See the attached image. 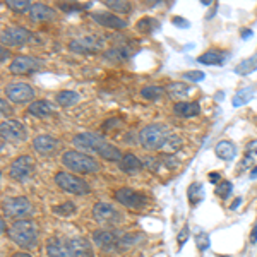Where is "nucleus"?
Wrapping results in <instances>:
<instances>
[{"label": "nucleus", "mask_w": 257, "mask_h": 257, "mask_svg": "<svg viewBox=\"0 0 257 257\" xmlns=\"http://www.w3.org/2000/svg\"><path fill=\"white\" fill-rule=\"evenodd\" d=\"M72 144L77 149H82V151L96 153L98 156L105 158L106 161H117L118 163L123 156L117 146H113L105 138H101L99 134H94V132H81V134L74 136Z\"/></svg>", "instance_id": "1"}, {"label": "nucleus", "mask_w": 257, "mask_h": 257, "mask_svg": "<svg viewBox=\"0 0 257 257\" xmlns=\"http://www.w3.org/2000/svg\"><path fill=\"white\" fill-rule=\"evenodd\" d=\"M132 55H134V50L128 48L127 45H118V47H113L105 52L106 59L113 60V62H123V60L131 59Z\"/></svg>", "instance_id": "23"}, {"label": "nucleus", "mask_w": 257, "mask_h": 257, "mask_svg": "<svg viewBox=\"0 0 257 257\" xmlns=\"http://www.w3.org/2000/svg\"><path fill=\"white\" fill-rule=\"evenodd\" d=\"M40 67H43V60L30 55H18L11 62L9 70L12 74H28L33 70H38Z\"/></svg>", "instance_id": "15"}, {"label": "nucleus", "mask_w": 257, "mask_h": 257, "mask_svg": "<svg viewBox=\"0 0 257 257\" xmlns=\"http://www.w3.org/2000/svg\"><path fill=\"white\" fill-rule=\"evenodd\" d=\"M202 185L201 184H192L189 187V190H187V197H189V202L192 206H196V204H199V202L202 201Z\"/></svg>", "instance_id": "34"}, {"label": "nucleus", "mask_w": 257, "mask_h": 257, "mask_svg": "<svg viewBox=\"0 0 257 257\" xmlns=\"http://www.w3.org/2000/svg\"><path fill=\"white\" fill-rule=\"evenodd\" d=\"M214 153H216L218 158H221L225 161H231L237 156V148H235V144L230 143V141H221V143L216 144Z\"/></svg>", "instance_id": "25"}, {"label": "nucleus", "mask_w": 257, "mask_h": 257, "mask_svg": "<svg viewBox=\"0 0 257 257\" xmlns=\"http://www.w3.org/2000/svg\"><path fill=\"white\" fill-rule=\"evenodd\" d=\"M53 213L59 214V216H70V214L76 213V204H74V202H70V201H67V202H64V204L53 208Z\"/></svg>", "instance_id": "36"}, {"label": "nucleus", "mask_w": 257, "mask_h": 257, "mask_svg": "<svg viewBox=\"0 0 257 257\" xmlns=\"http://www.w3.org/2000/svg\"><path fill=\"white\" fill-rule=\"evenodd\" d=\"M250 242L255 243L257 242V225L254 226V230H252V237H250Z\"/></svg>", "instance_id": "48"}, {"label": "nucleus", "mask_w": 257, "mask_h": 257, "mask_svg": "<svg viewBox=\"0 0 257 257\" xmlns=\"http://www.w3.org/2000/svg\"><path fill=\"white\" fill-rule=\"evenodd\" d=\"M91 7V2L86 4V6H79V4H60V9L65 12H72V11H84Z\"/></svg>", "instance_id": "41"}, {"label": "nucleus", "mask_w": 257, "mask_h": 257, "mask_svg": "<svg viewBox=\"0 0 257 257\" xmlns=\"http://www.w3.org/2000/svg\"><path fill=\"white\" fill-rule=\"evenodd\" d=\"M55 184L59 185L62 190L69 194H76V196H86V194L91 192L89 184H86L82 178L72 175V173L67 172H59L55 175Z\"/></svg>", "instance_id": "5"}, {"label": "nucleus", "mask_w": 257, "mask_h": 257, "mask_svg": "<svg viewBox=\"0 0 257 257\" xmlns=\"http://www.w3.org/2000/svg\"><path fill=\"white\" fill-rule=\"evenodd\" d=\"M9 238L21 248H31L38 242V228H36L35 221L18 219L9 228Z\"/></svg>", "instance_id": "2"}, {"label": "nucleus", "mask_w": 257, "mask_h": 257, "mask_svg": "<svg viewBox=\"0 0 257 257\" xmlns=\"http://www.w3.org/2000/svg\"><path fill=\"white\" fill-rule=\"evenodd\" d=\"M11 57V53H9V50H7L6 47H2V57H0V60L2 62H6L7 59Z\"/></svg>", "instance_id": "46"}, {"label": "nucleus", "mask_w": 257, "mask_h": 257, "mask_svg": "<svg viewBox=\"0 0 257 257\" xmlns=\"http://www.w3.org/2000/svg\"><path fill=\"white\" fill-rule=\"evenodd\" d=\"M136 30L139 33H143V35H151V33H155L156 30H160V23L155 18H143L138 21Z\"/></svg>", "instance_id": "28"}, {"label": "nucleus", "mask_w": 257, "mask_h": 257, "mask_svg": "<svg viewBox=\"0 0 257 257\" xmlns=\"http://www.w3.org/2000/svg\"><path fill=\"white\" fill-rule=\"evenodd\" d=\"M0 134L2 139L12 141V143H23L26 139V128L19 120H4L0 123Z\"/></svg>", "instance_id": "14"}, {"label": "nucleus", "mask_w": 257, "mask_h": 257, "mask_svg": "<svg viewBox=\"0 0 257 257\" xmlns=\"http://www.w3.org/2000/svg\"><path fill=\"white\" fill-rule=\"evenodd\" d=\"M225 60H226V53L219 52V50H211V52H206L201 57H197L199 64H204V65H221Z\"/></svg>", "instance_id": "26"}, {"label": "nucleus", "mask_w": 257, "mask_h": 257, "mask_svg": "<svg viewBox=\"0 0 257 257\" xmlns=\"http://www.w3.org/2000/svg\"><path fill=\"white\" fill-rule=\"evenodd\" d=\"M79 93H76V91H60L57 94V103L60 106H72L79 101Z\"/></svg>", "instance_id": "31"}, {"label": "nucleus", "mask_w": 257, "mask_h": 257, "mask_svg": "<svg viewBox=\"0 0 257 257\" xmlns=\"http://www.w3.org/2000/svg\"><path fill=\"white\" fill-rule=\"evenodd\" d=\"M196 243H197L199 250H206V248H209V237L206 233H197Z\"/></svg>", "instance_id": "40"}, {"label": "nucleus", "mask_w": 257, "mask_h": 257, "mask_svg": "<svg viewBox=\"0 0 257 257\" xmlns=\"http://www.w3.org/2000/svg\"><path fill=\"white\" fill-rule=\"evenodd\" d=\"M175 26H180V28H189L190 24H189V21H185V19H182V18H175L172 21Z\"/></svg>", "instance_id": "44"}, {"label": "nucleus", "mask_w": 257, "mask_h": 257, "mask_svg": "<svg viewBox=\"0 0 257 257\" xmlns=\"http://www.w3.org/2000/svg\"><path fill=\"white\" fill-rule=\"evenodd\" d=\"M6 96L12 103L23 105V103H28L35 98V89L30 84H26V82H12V84L6 88Z\"/></svg>", "instance_id": "13"}, {"label": "nucleus", "mask_w": 257, "mask_h": 257, "mask_svg": "<svg viewBox=\"0 0 257 257\" xmlns=\"http://www.w3.org/2000/svg\"><path fill=\"white\" fill-rule=\"evenodd\" d=\"M113 197L118 204L125 206V208H131V209H144L149 201L146 194L138 192V190H132L128 187H122V189L115 190Z\"/></svg>", "instance_id": "9"}, {"label": "nucleus", "mask_w": 257, "mask_h": 257, "mask_svg": "<svg viewBox=\"0 0 257 257\" xmlns=\"http://www.w3.org/2000/svg\"><path fill=\"white\" fill-rule=\"evenodd\" d=\"M0 108H2V115H4V117H9V115L12 113V106L9 105V103H7L6 98L0 99Z\"/></svg>", "instance_id": "42"}, {"label": "nucleus", "mask_w": 257, "mask_h": 257, "mask_svg": "<svg viewBox=\"0 0 257 257\" xmlns=\"http://www.w3.org/2000/svg\"><path fill=\"white\" fill-rule=\"evenodd\" d=\"M187 237H189V228L184 226V228H182V231H180V235H178V247L184 245V242L187 240Z\"/></svg>", "instance_id": "43"}, {"label": "nucleus", "mask_w": 257, "mask_h": 257, "mask_svg": "<svg viewBox=\"0 0 257 257\" xmlns=\"http://www.w3.org/2000/svg\"><path fill=\"white\" fill-rule=\"evenodd\" d=\"M59 146V141H57L53 136H48V134H43V136H38L33 141V148H35L36 153L40 155H52L53 151Z\"/></svg>", "instance_id": "19"}, {"label": "nucleus", "mask_w": 257, "mask_h": 257, "mask_svg": "<svg viewBox=\"0 0 257 257\" xmlns=\"http://www.w3.org/2000/svg\"><path fill=\"white\" fill-rule=\"evenodd\" d=\"M240 204H242V199H240V197H237V199H235V201H233V202H231L230 209H237V208H238V206H240Z\"/></svg>", "instance_id": "47"}, {"label": "nucleus", "mask_w": 257, "mask_h": 257, "mask_svg": "<svg viewBox=\"0 0 257 257\" xmlns=\"http://www.w3.org/2000/svg\"><path fill=\"white\" fill-rule=\"evenodd\" d=\"M62 163L64 167H67L70 172L82 173V175H88V173H96L99 170V163L91 156L84 155L81 151H67L62 156Z\"/></svg>", "instance_id": "4"}, {"label": "nucleus", "mask_w": 257, "mask_h": 257, "mask_svg": "<svg viewBox=\"0 0 257 257\" xmlns=\"http://www.w3.org/2000/svg\"><path fill=\"white\" fill-rule=\"evenodd\" d=\"M189 91H190V86L184 84V82H172V84L167 86V93L170 94V96H173V98L185 96Z\"/></svg>", "instance_id": "33"}, {"label": "nucleus", "mask_w": 257, "mask_h": 257, "mask_svg": "<svg viewBox=\"0 0 257 257\" xmlns=\"http://www.w3.org/2000/svg\"><path fill=\"white\" fill-rule=\"evenodd\" d=\"M173 113L182 118L197 117L201 113V105L199 101H178L173 105Z\"/></svg>", "instance_id": "20"}, {"label": "nucleus", "mask_w": 257, "mask_h": 257, "mask_svg": "<svg viewBox=\"0 0 257 257\" xmlns=\"http://www.w3.org/2000/svg\"><path fill=\"white\" fill-rule=\"evenodd\" d=\"M105 6L113 11V14H128L132 11L131 2H125V0H105Z\"/></svg>", "instance_id": "32"}, {"label": "nucleus", "mask_w": 257, "mask_h": 257, "mask_svg": "<svg viewBox=\"0 0 257 257\" xmlns=\"http://www.w3.org/2000/svg\"><path fill=\"white\" fill-rule=\"evenodd\" d=\"M248 36H252V31H250V30L242 31V38H248Z\"/></svg>", "instance_id": "50"}, {"label": "nucleus", "mask_w": 257, "mask_h": 257, "mask_svg": "<svg viewBox=\"0 0 257 257\" xmlns=\"http://www.w3.org/2000/svg\"><path fill=\"white\" fill-rule=\"evenodd\" d=\"M33 38V33L30 30L23 26H12V28H6L0 35V40H2L4 47H23L28 41Z\"/></svg>", "instance_id": "11"}, {"label": "nucleus", "mask_w": 257, "mask_h": 257, "mask_svg": "<svg viewBox=\"0 0 257 257\" xmlns=\"http://www.w3.org/2000/svg\"><path fill=\"white\" fill-rule=\"evenodd\" d=\"M93 218L103 226H115L122 221V213L108 202H96L93 208Z\"/></svg>", "instance_id": "10"}, {"label": "nucleus", "mask_w": 257, "mask_h": 257, "mask_svg": "<svg viewBox=\"0 0 257 257\" xmlns=\"http://www.w3.org/2000/svg\"><path fill=\"white\" fill-rule=\"evenodd\" d=\"M250 178H257V167L250 172Z\"/></svg>", "instance_id": "51"}, {"label": "nucleus", "mask_w": 257, "mask_h": 257, "mask_svg": "<svg viewBox=\"0 0 257 257\" xmlns=\"http://www.w3.org/2000/svg\"><path fill=\"white\" fill-rule=\"evenodd\" d=\"M93 242L99 250L110 254L115 250H122V233H117L113 230H96L93 233Z\"/></svg>", "instance_id": "6"}, {"label": "nucleus", "mask_w": 257, "mask_h": 257, "mask_svg": "<svg viewBox=\"0 0 257 257\" xmlns=\"http://www.w3.org/2000/svg\"><path fill=\"white\" fill-rule=\"evenodd\" d=\"M254 94H255V88H243V89H240L235 93V96L233 99H231V105L235 106V108H238V106H243V105H247L248 101H250L252 98H254Z\"/></svg>", "instance_id": "27"}, {"label": "nucleus", "mask_w": 257, "mask_h": 257, "mask_svg": "<svg viewBox=\"0 0 257 257\" xmlns=\"http://www.w3.org/2000/svg\"><path fill=\"white\" fill-rule=\"evenodd\" d=\"M221 178V175H219L218 172H214V173H209V180H211V184H218V180Z\"/></svg>", "instance_id": "45"}, {"label": "nucleus", "mask_w": 257, "mask_h": 257, "mask_svg": "<svg viewBox=\"0 0 257 257\" xmlns=\"http://www.w3.org/2000/svg\"><path fill=\"white\" fill-rule=\"evenodd\" d=\"M47 255L48 257H72L69 245V238L52 237L47 242Z\"/></svg>", "instance_id": "17"}, {"label": "nucleus", "mask_w": 257, "mask_h": 257, "mask_svg": "<svg viewBox=\"0 0 257 257\" xmlns=\"http://www.w3.org/2000/svg\"><path fill=\"white\" fill-rule=\"evenodd\" d=\"M7 7L14 12H24L28 9H31V4L30 0H7Z\"/></svg>", "instance_id": "35"}, {"label": "nucleus", "mask_w": 257, "mask_h": 257, "mask_svg": "<svg viewBox=\"0 0 257 257\" xmlns=\"http://www.w3.org/2000/svg\"><path fill=\"white\" fill-rule=\"evenodd\" d=\"M31 115H35V117L38 118H47L50 115L53 113V106L52 103L45 101V99H38V101H33L30 105V108H28Z\"/></svg>", "instance_id": "24"}, {"label": "nucleus", "mask_w": 257, "mask_h": 257, "mask_svg": "<svg viewBox=\"0 0 257 257\" xmlns=\"http://www.w3.org/2000/svg\"><path fill=\"white\" fill-rule=\"evenodd\" d=\"M231 190H233V185H231L228 180H223L221 184L216 185V189H214V194H216L218 197H221V199H226L231 194Z\"/></svg>", "instance_id": "37"}, {"label": "nucleus", "mask_w": 257, "mask_h": 257, "mask_svg": "<svg viewBox=\"0 0 257 257\" xmlns=\"http://www.w3.org/2000/svg\"><path fill=\"white\" fill-rule=\"evenodd\" d=\"M36 172V163L31 156H18L14 161L11 163L9 168V175L12 180L16 182H26L35 175Z\"/></svg>", "instance_id": "7"}, {"label": "nucleus", "mask_w": 257, "mask_h": 257, "mask_svg": "<svg viewBox=\"0 0 257 257\" xmlns=\"http://www.w3.org/2000/svg\"><path fill=\"white\" fill-rule=\"evenodd\" d=\"M165 93H167V88H163V86H156V84L146 86V88H143V91H141L143 98L149 99V101H156V99H161V98L165 96Z\"/></svg>", "instance_id": "30"}, {"label": "nucleus", "mask_w": 257, "mask_h": 257, "mask_svg": "<svg viewBox=\"0 0 257 257\" xmlns=\"http://www.w3.org/2000/svg\"><path fill=\"white\" fill-rule=\"evenodd\" d=\"M168 141H170V131L163 123H151V125H146L139 134L141 146L146 148L148 151H158L165 144H168Z\"/></svg>", "instance_id": "3"}, {"label": "nucleus", "mask_w": 257, "mask_h": 257, "mask_svg": "<svg viewBox=\"0 0 257 257\" xmlns=\"http://www.w3.org/2000/svg\"><path fill=\"white\" fill-rule=\"evenodd\" d=\"M202 6H211V0H201Z\"/></svg>", "instance_id": "52"}, {"label": "nucleus", "mask_w": 257, "mask_h": 257, "mask_svg": "<svg viewBox=\"0 0 257 257\" xmlns=\"http://www.w3.org/2000/svg\"><path fill=\"white\" fill-rule=\"evenodd\" d=\"M2 211L9 218L23 219L24 216L33 214V204L28 197H9L4 201Z\"/></svg>", "instance_id": "8"}, {"label": "nucleus", "mask_w": 257, "mask_h": 257, "mask_svg": "<svg viewBox=\"0 0 257 257\" xmlns=\"http://www.w3.org/2000/svg\"><path fill=\"white\" fill-rule=\"evenodd\" d=\"M69 245L72 257H94L93 245L89 243L88 238L84 237H74L69 238Z\"/></svg>", "instance_id": "18"}, {"label": "nucleus", "mask_w": 257, "mask_h": 257, "mask_svg": "<svg viewBox=\"0 0 257 257\" xmlns=\"http://www.w3.org/2000/svg\"><path fill=\"white\" fill-rule=\"evenodd\" d=\"M184 79L190 82H199L204 79V72L202 70H189V72L184 74Z\"/></svg>", "instance_id": "39"}, {"label": "nucleus", "mask_w": 257, "mask_h": 257, "mask_svg": "<svg viewBox=\"0 0 257 257\" xmlns=\"http://www.w3.org/2000/svg\"><path fill=\"white\" fill-rule=\"evenodd\" d=\"M57 16L55 9L45 6V4H35L30 9V19L35 23H43V21H53Z\"/></svg>", "instance_id": "21"}, {"label": "nucleus", "mask_w": 257, "mask_h": 257, "mask_svg": "<svg viewBox=\"0 0 257 257\" xmlns=\"http://www.w3.org/2000/svg\"><path fill=\"white\" fill-rule=\"evenodd\" d=\"M254 70H257V53L248 57L245 60H242L237 67H235V72H237L238 76H248V74H252Z\"/></svg>", "instance_id": "29"}, {"label": "nucleus", "mask_w": 257, "mask_h": 257, "mask_svg": "<svg viewBox=\"0 0 257 257\" xmlns=\"http://www.w3.org/2000/svg\"><path fill=\"white\" fill-rule=\"evenodd\" d=\"M143 163H144V168H148L149 172H153V173H158L161 168V161L158 158H155V156H146Z\"/></svg>", "instance_id": "38"}, {"label": "nucleus", "mask_w": 257, "mask_h": 257, "mask_svg": "<svg viewBox=\"0 0 257 257\" xmlns=\"http://www.w3.org/2000/svg\"><path fill=\"white\" fill-rule=\"evenodd\" d=\"M91 19L94 23H98L99 26L108 28V30H123V28H127V21L113 14V12H93Z\"/></svg>", "instance_id": "16"}, {"label": "nucleus", "mask_w": 257, "mask_h": 257, "mask_svg": "<svg viewBox=\"0 0 257 257\" xmlns=\"http://www.w3.org/2000/svg\"><path fill=\"white\" fill-rule=\"evenodd\" d=\"M69 50L74 53H98L103 50V40L98 36H81L69 43Z\"/></svg>", "instance_id": "12"}, {"label": "nucleus", "mask_w": 257, "mask_h": 257, "mask_svg": "<svg viewBox=\"0 0 257 257\" xmlns=\"http://www.w3.org/2000/svg\"><path fill=\"white\" fill-rule=\"evenodd\" d=\"M118 168L122 170L123 173L134 175V173H138L144 168V163L136 155H132V153H125V155L122 156V160L118 161Z\"/></svg>", "instance_id": "22"}, {"label": "nucleus", "mask_w": 257, "mask_h": 257, "mask_svg": "<svg viewBox=\"0 0 257 257\" xmlns=\"http://www.w3.org/2000/svg\"><path fill=\"white\" fill-rule=\"evenodd\" d=\"M12 257H33V255L26 254V252H16V254H12Z\"/></svg>", "instance_id": "49"}]
</instances>
